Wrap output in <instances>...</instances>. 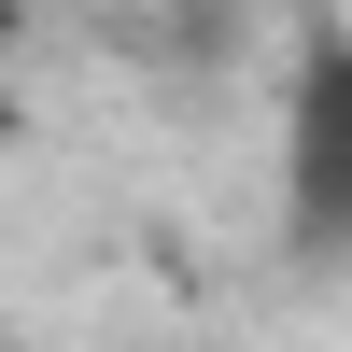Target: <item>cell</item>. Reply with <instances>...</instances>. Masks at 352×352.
<instances>
[{
  "instance_id": "obj_1",
  "label": "cell",
  "mask_w": 352,
  "mask_h": 352,
  "mask_svg": "<svg viewBox=\"0 0 352 352\" xmlns=\"http://www.w3.org/2000/svg\"><path fill=\"white\" fill-rule=\"evenodd\" d=\"M282 197H296V240L352 254V28H310L296 85H282Z\"/></svg>"
},
{
  "instance_id": "obj_2",
  "label": "cell",
  "mask_w": 352,
  "mask_h": 352,
  "mask_svg": "<svg viewBox=\"0 0 352 352\" xmlns=\"http://www.w3.org/2000/svg\"><path fill=\"white\" fill-rule=\"evenodd\" d=\"M0 14H28V0H0Z\"/></svg>"
}]
</instances>
